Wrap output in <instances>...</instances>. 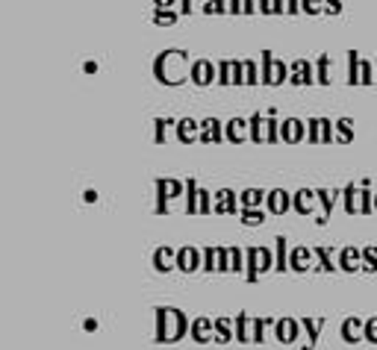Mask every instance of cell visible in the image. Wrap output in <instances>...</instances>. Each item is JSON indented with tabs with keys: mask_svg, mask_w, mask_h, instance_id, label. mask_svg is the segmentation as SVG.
<instances>
[{
	"mask_svg": "<svg viewBox=\"0 0 377 350\" xmlns=\"http://www.w3.org/2000/svg\"><path fill=\"white\" fill-rule=\"evenodd\" d=\"M189 68H192V62H189L186 47H166L154 59V80L168 89H177L189 80Z\"/></svg>",
	"mask_w": 377,
	"mask_h": 350,
	"instance_id": "obj_1",
	"label": "cell"
},
{
	"mask_svg": "<svg viewBox=\"0 0 377 350\" xmlns=\"http://www.w3.org/2000/svg\"><path fill=\"white\" fill-rule=\"evenodd\" d=\"M156 342L159 344H174L183 336H189L192 318H186L183 309L177 306H156Z\"/></svg>",
	"mask_w": 377,
	"mask_h": 350,
	"instance_id": "obj_2",
	"label": "cell"
},
{
	"mask_svg": "<svg viewBox=\"0 0 377 350\" xmlns=\"http://www.w3.org/2000/svg\"><path fill=\"white\" fill-rule=\"evenodd\" d=\"M154 186H156V206H154L156 215H166L171 200L186 194V182L183 180H174V177H159Z\"/></svg>",
	"mask_w": 377,
	"mask_h": 350,
	"instance_id": "obj_3",
	"label": "cell"
},
{
	"mask_svg": "<svg viewBox=\"0 0 377 350\" xmlns=\"http://www.w3.org/2000/svg\"><path fill=\"white\" fill-rule=\"evenodd\" d=\"M248 250V282H257L259 274H266L271 268H277V256L271 247H245Z\"/></svg>",
	"mask_w": 377,
	"mask_h": 350,
	"instance_id": "obj_4",
	"label": "cell"
},
{
	"mask_svg": "<svg viewBox=\"0 0 377 350\" xmlns=\"http://www.w3.org/2000/svg\"><path fill=\"white\" fill-rule=\"evenodd\" d=\"M307 142L309 144H330V142H336V121H330V118H307Z\"/></svg>",
	"mask_w": 377,
	"mask_h": 350,
	"instance_id": "obj_5",
	"label": "cell"
},
{
	"mask_svg": "<svg viewBox=\"0 0 377 350\" xmlns=\"http://www.w3.org/2000/svg\"><path fill=\"white\" fill-rule=\"evenodd\" d=\"M189 82H194L198 89H206L212 82H218V62L212 59H194L189 68Z\"/></svg>",
	"mask_w": 377,
	"mask_h": 350,
	"instance_id": "obj_6",
	"label": "cell"
},
{
	"mask_svg": "<svg viewBox=\"0 0 377 350\" xmlns=\"http://www.w3.org/2000/svg\"><path fill=\"white\" fill-rule=\"evenodd\" d=\"M204 268V250L194 247V244H186V247H177V271L183 274H194Z\"/></svg>",
	"mask_w": 377,
	"mask_h": 350,
	"instance_id": "obj_7",
	"label": "cell"
},
{
	"mask_svg": "<svg viewBox=\"0 0 377 350\" xmlns=\"http://www.w3.org/2000/svg\"><path fill=\"white\" fill-rule=\"evenodd\" d=\"M289 82L292 86H313V82H319L316 80V65L309 62V59H295V62H289Z\"/></svg>",
	"mask_w": 377,
	"mask_h": 350,
	"instance_id": "obj_8",
	"label": "cell"
},
{
	"mask_svg": "<svg viewBox=\"0 0 377 350\" xmlns=\"http://www.w3.org/2000/svg\"><path fill=\"white\" fill-rule=\"evenodd\" d=\"M212 212L216 215H239L242 204H239V194L233 189H218L212 194Z\"/></svg>",
	"mask_w": 377,
	"mask_h": 350,
	"instance_id": "obj_9",
	"label": "cell"
},
{
	"mask_svg": "<svg viewBox=\"0 0 377 350\" xmlns=\"http://www.w3.org/2000/svg\"><path fill=\"white\" fill-rule=\"evenodd\" d=\"M304 332V327H301V321L298 318H277L274 321V339L280 342V344H295L298 342V336Z\"/></svg>",
	"mask_w": 377,
	"mask_h": 350,
	"instance_id": "obj_10",
	"label": "cell"
},
{
	"mask_svg": "<svg viewBox=\"0 0 377 350\" xmlns=\"http://www.w3.org/2000/svg\"><path fill=\"white\" fill-rule=\"evenodd\" d=\"M292 212L298 215H316L319 212V192L316 189H298L292 194Z\"/></svg>",
	"mask_w": 377,
	"mask_h": 350,
	"instance_id": "obj_11",
	"label": "cell"
},
{
	"mask_svg": "<svg viewBox=\"0 0 377 350\" xmlns=\"http://www.w3.org/2000/svg\"><path fill=\"white\" fill-rule=\"evenodd\" d=\"M316 250L313 247H292L289 250V271H298V274H304V271H313L316 268Z\"/></svg>",
	"mask_w": 377,
	"mask_h": 350,
	"instance_id": "obj_12",
	"label": "cell"
},
{
	"mask_svg": "<svg viewBox=\"0 0 377 350\" xmlns=\"http://www.w3.org/2000/svg\"><path fill=\"white\" fill-rule=\"evenodd\" d=\"M151 262H154V271H159V274L177 271V247H171V244L156 247L154 256H151Z\"/></svg>",
	"mask_w": 377,
	"mask_h": 350,
	"instance_id": "obj_13",
	"label": "cell"
},
{
	"mask_svg": "<svg viewBox=\"0 0 377 350\" xmlns=\"http://www.w3.org/2000/svg\"><path fill=\"white\" fill-rule=\"evenodd\" d=\"M307 139V121L304 118H283L280 121V142L298 144Z\"/></svg>",
	"mask_w": 377,
	"mask_h": 350,
	"instance_id": "obj_14",
	"label": "cell"
},
{
	"mask_svg": "<svg viewBox=\"0 0 377 350\" xmlns=\"http://www.w3.org/2000/svg\"><path fill=\"white\" fill-rule=\"evenodd\" d=\"M319 192V215H316V224H327L330 212L336 206V200H342V189H316Z\"/></svg>",
	"mask_w": 377,
	"mask_h": 350,
	"instance_id": "obj_15",
	"label": "cell"
},
{
	"mask_svg": "<svg viewBox=\"0 0 377 350\" xmlns=\"http://www.w3.org/2000/svg\"><path fill=\"white\" fill-rule=\"evenodd\" d=\"M339 336H342V342H348V344L366 342V321H363V318H357V315H351V318L342 321Z\"/></svg>",
	"mask_w": 377,
	"mask_h": 350,
	"instance_id": "obj_16",
	"label": "cell"
},
{
	"mask_svg": "<svg viewBox=\"0 0 377 350\" xmlns=\"http://www.w3.org/2000/svg\"><path fill=\"white\" fill-rule=\"evenodd\" d=\"M174 136H177V142H183V144H194L201 139V121L198 118H177Z\"/></svg>",
	"mask_w": 377,
	"mask_h": 350,
	"instance_id": "obj_17",
	"label": "cell"
},
{
	"mask_svg": "<svg viewBox=\"0 0 377 350\" xmlns=\"http://www.w3.org/2000/svg\"><path fill=\"white\" fill-rule=\"evenodd\" d=\"M224 139L233 142V144L251 142V124H248V118H230V121H224Z\"/></svg>",
	"mask_w": 377,
	"mask_h": 350,
	"instance_id": "obj_18",
	"label": "cell"
},
{
	"mask_svg": "<svg viewBox=\"0 0 377 350\" xmlns=\"http://www.w3.org/2000/svg\"><path fill=\"white\" fill-rule=\"evenodd\" d=\"M189 336H192V342H198V344H209L212 336H216V321H209L206 315H198V318H192Z\"/></svg>",
	"mask_w": 377,
	"mask_h": 350,
	"instance_id": "obj_19",
	"label": "cell"
},
{
	"mask_svg": "<svg viewBox=\"0 0 377 350\" xmlns=\"http://www.w3.org/2000/svg\"><path fill=\"white\" fill-rule=\"evenodd\" d=\"M201 144H221L224 139V121L221 118H204L201 121Z\"/></svg>",
	"mask_w": 377,
	"mask_h": 350,
	"instance_id": "obj_20",
	"label": "cell"
},
{
	"mask_svg": "<svg viewBox=\"0 0 377 350\" xmlns=\"http://www.w3.org/2000/svg\"><path fill=\"white\" fill-rule=\"evenodd\" d=\"M336 262H339V271H351V274L363 271V247H342Z\"/></svg>",
	"mask_w": 377,
	"mask_h": 350,
	"instance_id": "obj_21",
	"label": "cell"
},
{
	"mask_svg": "<svg viewBox=\"0 0 377 350\" xmlns=\"http://www.w3.org/2000/svg\"><path fill=\"white\" fill-rule=\"evenodd\" d=\"M266 212L268 215H286L292 212V194L286 189H271L266 200Z\"/></svg>",
	"mask_w": 377,
	"mask_h": 350,
	"instance_id": "obj_22",
	"label": "cell"
},
{
	"mask_svg": "<svg viewBox=\"0 0 377 350\" xmlns=\"http://www.w3.org/2000/svg\"><path fill=\"white\" fill-rule=\"evenodd\" d=\"M248 124H251V142H257V144H268V132H271V118H266V115L254 112L251 118H248Z\"/></svg>",
	"mask_w": 377,
	"mask_h": 350,
	"instance_id": "obj_23",
	"label": "cell"
},
{
	"mask_svg": "<svg viewBox=\"0 0 377 350\" xmlns=\"http://www.w3.org/2000/svg\"><path fill=\"white\" fill-rule=\"evenodd\" d=\"M359 200H363V186H357V182L342 186V209L348 215H359Z\"/></svg>",
	"mask_w": 377,
	"mask_h": 350,
	"instance_id": "obj_24",
	"label": "cell"
},
{
	"mask_svg": "<svg viewBox=\"0 0 377 350\" xmlns=\"http://www.w3.org/2000/svg\"><path fill=\"white\" fill-rule=\"evenodd\" d=\"M324 324H327L324 318H304V321H301L304 336H307V344H304L301 350H316V342H319V336H321Z\"/></svg>",
	"mask_w": 377,
	"mask_h": 350,
	"instance_id": "obj_25",
	"label": "cell"
},
{
	"mask_svg": "<svg viewBox=\"0 0 377 350\" xmlns=\"http://www.w3.org/2000/svg\"><path fill=\"white\" fill-rule=\"evenodd\" d=\"M236 339V324L233 318H227V315H221V318H216V336H212V342L216 344H227Z\"/></svg>",
	"mask_w": 377,
	"mask_h": 350,
	"instance_id": "obj_26",
	"label": "cell"
},
{
	"mask_svg": "<svg viewBox=\"0 0 377 350\" xmlns=\"http://www.w3.org/2000/svg\"><path fill=\"white\" fill-rule=\"evenodd\" d=\"M233 324H236V342H242V344L254 342V318L248 312H239L233 318Z\"/></svg>",
	"mask_w": 377,
	"mask_h": 350,
	"instance_id": "obj_27",
	"label": "cell"
},
{
	"mask_svg": "<svg viewBox=\"0 0 377 350\" xmlns=\"http://www.w3.org/2000/svg\"><path fill=\"white\" fill-rule=\"evenodd\" d=\"M268 192L266 189H242L239 192V204L242 209H254V206H266Z\"/></svg>",
	"mask_w": 377,
	"mask_h": 350,
	"instance_id": "obj_28",
	"label": "cell"
},
{
	"mask_svg": "<svg viewBox=\"0 0 377 350\" xmlns=\"http://www.w3.org/2000/svg\"><path fill=\"white\" fill-rule=\"evenodd\" d=\"M186 212L201 215V189L194 180H186Z\"/></svg>",
	"mask_w": 377,
	"mask_h": 350,
	"instance_id": "obj_29",
	"label": "cell"
},
{
	"mask_svg": "<svg viewBox=\"0 0 377 350\" xmlns=\"http://www.w3.org/2000/svg\"><path fill=\"white\" fill-rule=\"evenodd\" d=\"M316 250V271H330L336 274L339 271V262H333V250H327V247H313Z\"/></svg>",
	"mask_w": 377,
	"mask_h": 350,
	"instance_id": "obj_30",
	"label": "cell"
},
{
	"mask_svg": "<svg viewBox=\"0 0 377 350\" xmlns=\"http://www.w3.org/2000/svg\"><path fill=\"white\" fill-rule=\"evenodd\" d=\"M239 221L245 227H262L268 221V212H262V206H254V209H242L239 212Z\"/></svg>",
	"mask_w": 377,
	"mask_h": 350,
	"instance_id": "obj_31",
	"label": "cell"
},
{
	"mask_svg": "<svg viewBox=\"0 0 377 350\" xmlns=\"http://www.w3.org/2000/svg\"><path fill=\"white\" fill-rule=\"evenodd\" d=\"M274 256H277V271H289V239L286 236L274 239Z\"/></svg>",
	"mask_w": 377,
	"mask_h": 350,
	"instance_id": "obj_32",
	"label": "cell"
},
{
	"mask_svg": "<svg viewBox=\"0 0 377 350\" xmlns=\"http://www.w3.org/2000/svg\"><path fill=\"white\" fill-rule=\"evenodd\" d=\"M330 68H333V59L321 54L316 59V80H319V86H330Z\"/></svg>",
	"mask_w": 377,
	"mask_h": 350,
	"instance_id": "obj_33",
	"label": "cell"
},
{
	"mask_svg": "<svg viewBox=\"0 0 377 350\" xmlns=\"http://www.w3.org/2000/svg\"><path fill=\"white\" fill-rule=\"evenodd\" d=\"M351 142H354V121L336 118V144H351Z\"/></svg>",
	"mask_w": 377,
	"mask_h": 350,
	"instance_id": "obj_34",
	"label": "cell"
},
{
	"mask_svg": "<svg viewBox=\"0 0 377 350\" xmlns=\"http://www.w3.org/2000/svg\"><path fill=\"white\" fill-rule=\"evenodd\" d=\"M174 118H154V142L156 144H166L168 142V130L174 127Z\"/></svg>",
	"mask_w": 377,
	"mask_h": 350,
	"instance_id": "obj_35",
	"label": "cell"
},
{
	"mask_svg": "<svg viewBox=\"0 0 377 350\" xmlns=\"http://www.w3.org/2000/svg\"><path fill=\"white\" fill-rule=\"evenodd\" d=\"M242 268H248V250L245 247H230V271L233 274H242Z\"/></svg>",
	"mask_w": 377,
	"mask_h": 350,
	"instance_id": "obj_36",
	"label": "cell"
},
{
	"mask_svg": "<svg viewBox=\"0 0 377 350\" xmlns=\"http://www.w3.org/2000/svg\"><path fill=\"white\" fill-rule=\"evenodd\" d=\"M359 62H363L359 50H348V82L351 86H359Z\"/></svg>",
	"mask_w": 377,
	"mask_h": 350,
	"instance_id": "obj_37",
	"label": "cell"
},
{
	"mask_svg": "<svg viewBox=\"0 0 377 350\" xmlns=\"http://www.w3.org/2000/svg\"><path fill=\"white\" fill-rule=\"evenodd\" d=\"M151 21H154L156 27H174V24H177V12H174V9H156V6H154Z\"/></svg>",
	"mask_w": 377,
	"mask_h": 350,
	"instance_id": "obj_38",
	"label": "cell"
},
{
	"mask_svg": "<svg viewBox=\"0 0 377 350\" xmlns=\"http://www.w3.org/2000/svg\"><path fill=\"white\" fill-rule=\"evenodd\" d=\"M218 86H233V59H221L218 62Z\"/></svg>",
	"mask_w": 377,
	"mask_h": 350,
	"instance_id": "obj_39",
	"label": "cell"
},
{
	"mask_svg": "<svg viewBox=\"0 0 377 350\" xmlns=\"http://www.w3.org/2000/svg\"><path fill=\"white\" fill-rule=\"evenodd\" d=\"M262 82V68H257L254 59H245V86H257Z\"/></svg>",
	"mask_w": 377,
	"mask_h": 350,
	"instance_id": "obj_40",
	"label": "cell"
},
{
	"mask_svg": "<svg viewBox=\"0 0 377 350\" xmlns=\"http://www.w3.org/2000/svg\"><path fill=\"white\" fill-rule=\"evenodd\" d=\"M201 9L206 15H224V12H230V4H227V0H201Z\"/></svg>",
	"mask_w": 377,
	"mask_h": 350,
	"instance_id": "obj_41",
	"label": "cell"
},
{
	"mask_svg": "<svg viewBox=\"0 0 377 350\" xmlns=\"http://www.w3.org/2000/svg\"><path fill=\"white\" fill-rule=\"evenodd\" d=\"M277 318H254V342L262 344L266 342V327H274Z\"/></svg>",
	"mask_w": 377,
	"mask_h": 350,
	"instance_id": "obj_42",
	"label": "cell"
},
{
	"mask_svg": "<svg viewBox=\"0 0 377 350\" xmlns=\"http://www.w3.org/2000/svg\"><path fill=\"white\" fill-rule=\"evenodd\" d=\"M359 86H374V65L369 59L359 62Z\"/></svg>",
	"mask_w": 377,
	"mask_h": 350,
	"instance_id": "obj_43",
	"label": "cell"
},
{
	"mask_svg": "<svg viewBox=\"0 0 377 350\" xmlns=\"http://www.w3.org/2000/svg\"><path fill=\"white\" fill-rule=\"evenodd\" d=\"M301 12L316 18V15H324V0H301Z\"/></svg>",
	"mask_w": 377,
	"mask_h": 350,
	"instance_id": "obj_44",
	"label": "cell"
},
{
	"mask_svg": "<svg viewBox=\"0 0 377 350\" xmlns=\"http://www.w3.org/2000/svg\"><path fill=\"white\" fill-rule=\"evenodd\" d=\"M204 271H218V247H204Z\"/></svg>",
	"mask_w": 377,
	"mask_h": 350,
	"instance_id": "obj_45",
	"label": "cell"
},
{
	"mask_svg": "<svg viewBox=\"0 0 377 350\" xmlns=\"http://www.w3.org/2000/svg\"><path fill=\"white\" fill-rule=\"evenodd\" d=\"M363 271H377V247H363Z\"/></svg>",
	"mask_w": 377,
	"mask_h": 350,
	"instance_id": "obj_46",
	"label": "cell"
},
{
	"mask_svg": "<svg viewBox=\"0 0 377 350\" xmlns=\"http://www.w3.org/2000/svg\"><path fill=\"white\" fill-rule=\"evenodd\" d=\"M218 271L221 274L230 271V247H218Z\"/></svg>",
	"mask_w": 377,
	"mask_h": 350,
	"instance_id": "obj_47",
	"label": "cell"
},
{
	"mask_svg": "<svg viewBox=\"0 0 377 350\" xmlns=\"http://www.w3.org/2000/svg\"><path fill=\"white\" fill-rule=\"evenodd\" d=\"M233 86H245V59H233Z\"/></svg>",
	"mask_w": 377,
	"mask_h": 350,
	"instance_id": "obj_48",
	"label": "cell"
},
{
	"mask_svg": "<svg viewBox=\"0 0 377 350\" xmlns=\"http://www.w3.org/2000/svg\"><path fill=\"white\" fill-rule=\"evenodd\" d=\"M342 0H324V15H330V18H336V15H342Z\"/></svg>",
	"mask_w": 377,
	"mask_h": 350,
	"instance_id": "obj_49",
	"label": "cell"
},
{
	"mask_svg": "<svg viewBox=\"0 0 377 350\" xmlns=\"http://www.w3.org/2000/svg\"><path fill=\"white\" fill-rule=\"evenodd\" d=\"M366 342L377 344V318H369L366 321Z\"/></svg>",
	"mask_w": 377,
	"mask_h": 350,
	"instance_id": "obj_50",
	"label": "cell"
},
{
	"mask_svg": "<svg viewBox=\"0 0 377 350\" xmlns=\"http://www.w3.org/2000/svg\"><path fill=\"white\" fill-rule=\"evenodd\" d=\"M212 212V197H209V189H201V215H209Z\"/></svg>",
	"mask_w": 377,
	"mask_h": 350,
	"instance_id": "obj_51",
	"label": "cell"
},
{
	"mask_svg": "<svg viewBox=\"0 0 377 350\" xmlns=\"http://www.w3.org/2000/svg\"><path fill=\"white\" fill-rule=\"evenodd\" d=\"M257 6H259V15H274V4H271V0H257Z\"/></svg>",
	"mask_w": 377,
	"mask_h": 350,
	"instance_id": "obj_52",
	"label": "cell"
},
{
	"mask_svg": "<svg viewBox=\"0 0 377 350\" xmlns=\"http://www.w3.org/2000/svg\"><path fill=\"white\" fill-rule=\"evenodd\" d=\"M227 4H230L233 15H245V0H227Z\"/></svg>",
	"mask_w": 377,
	"mask_h": 350,
	"instance_id": "obj_53",
	"label": "cell"
},
{
	"mask_svg": "<svg viewBox=\"0 0 377 350\" xmlns=\"http://www.w3.org/2000/svg\"><path fill=\"white\" fill-rule=\"evenodd\" d=\"M97 200H101V194H97L94 189H86L83 192V204H97Z\"/></svg>",
	"mask_w": 377,
	"mask_h": 350,
	"instance_id": "obj_54",
	"label": "cell"
},
{
	"mask_svg": "<svg viewBox=\"0 0 377 350\" xmlns=\"http://www.w3.org/2000/svg\"><path fill=\"white\" fill-rule=\"evenodd\" d=\"M301 12V0H286V15H298Z\"/></svg>",
	"mask_w": 377,
	"mask_h": 350,
	"instance_id": "obj_55",
	"label": "cell"
},
{
	"mask_svg": "<svg viewBox=\"0 0 377 350\" xmlns=\"http://www.w3.org/2000/svg\"><path fill=\"white\" fill-rule=\"evenodd\" d=\"M180 12H183V15H192V12H194V0H180Z\"/></svg>",
	"mask_w": 377,
	"mask_h": 350,
	"instance_id": "obj_56",
	"label": "cell"
},
{
	"mask_svg": "<svg viewBox=\"0 0 377 350\" xmlns=\"http://www.w3.org/2000/svg\"><path fill=\"white\" fill-rule=\"evenodd\" d=\"M259 6H257V0H245V15H257Z\"/></svg>",
	"mask_w": 377,
	"mask_h": 350,
	"instance_id": "obj_57",
	"label": "cell"
},
{
	"mask_svg": "<svg viewBox=\"0 0 377 350\" xmlns=\"http://www.w3.org/2000/svg\"><path fill=\"white\" fill-rule=\"evenodd\" d=\"M83 74H97V62L94 59H86L83 62Z\"/></svg>",
	"mask_w": 377,
	"mask_h": 350,
	"instance_id": "obj_58",
	"label": "cell"
},
{
	"mask_svg": "<svg viewBox=\"0 0 377 350\" xmlns=\"http://www.w3.org/2000/svg\"><path fill=\"white\" fill-rule=\"evenodd\" d=\"M274 4V15H286V0H271Z\"/></svg>",
	"mask_w": 377,
	"mask_h": 350,
	"instance_id": "obj_59",
	"label": "cell"
},
{
	"mask_svg": "<svg viewBox=\"0 0 377 350\" xmlns=\"http://www.w3.org/2000/svg\"><path fill=\"white\" fill-rule=\"evenodd\" d=\"M83 330L86 332H94L97 330V318H83Z\"/></svg>",
	"mask_w": 377,
	"mask_h": 350,
	"instance_id": "obj_60",
	"label": "cell"
},
{
	"mask_svg": "<svg viewBox=\"0 0 377 350\" xmlns=\"http://www.w3.org/2000/svg\"><path fill=\"white\" fill-rule=\"evenodd\" d=\"M174 4H177V0H154V6H156V9H171Z\"/></svg>",
	"mask_w": 377,
	"mask_h": 350,
	"instance_id": "obj_61",
	"label": "cell"
},
{
	"mask_svg": "<svg viewBox=\"0 0 377 350\" xmlns=\"http://www.w3.org/2000/svg\"><path fill=\"white\" fill-rule=\"evenodd\" d=\"M374 212H377V192H374Z\"/></svg>",
	"mask_w": 377,
	"mask_h": 350,
	"instance_id": "obj_62",
	"label": "cell"
},
{
	"mask_svg": "<svg viewBox=\"0 0 377 350\" xmlns=\"http://www.w3.org/2000/svg\"><path fill=\"white\" fill-rule=\"evenodd\" d=\"M374 82H377V65H374Z\"/></svg>",
	"mask_w": 377,
	"mask_h": 350,
	"instance_id": "obj_63",
	"label": "cell"
}]
</instances>
